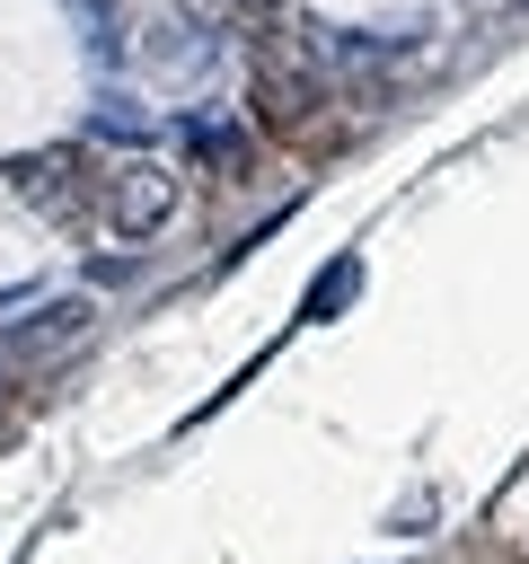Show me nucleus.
I'll return each instance as SVG.
<instances>
[{
    "label": "nucleus",
    "instance_id": "nucleus-1",
    "mask_svg": "<svg viewBox=\"0 0 529 564\" xmlns=\"http://www.w3.org/2000/svg\"><path fill=\"white\" fill-rule=\"evenodd\" d=\"M168 212H176V176H168V167H150V159H123V167L106 176V229H115L123 247L159 238V229H168Z\"/></svg>",
    "mask_w": 529,
    "mask_h": 564
},
{
    "label": "nucleus",
    "instance_id": "nucleus-2",
    "mask_svg": "<svg viewBox=\"0 0 529 564\" xmlns=\"http://www.w3.org/2000/svg\"><path fill=\"white\" fill-rule=\"evenodd\" d=\"M79 326H88V308H44V317H35V326H18L9 344H62V335H79Z\"/></svg>",
    "mask_w": 529,
    "mask_h": 564
},
{
    "label": "nucleus",
    "instance_id": "nucleus-3",
    "mask_svg": "<svg viewBox=\"0 0 529 564\" xmlns=\"http://www.w3.org/2000/svg\"><path fill=\"white\" fill-rule=\"evenodd\" d=\"M353 273H361L353 256H344V264H326V291H309V317H335V308L353 300Z\"/></svg>",
    "mask_w": 529,
    "mask_h": 564
},
{
    "label": "nucleus",
    "instance_id": "nucleus-4",
    "mask_svg": "<svg viewBox=\"0 0 529 564\" xmlns=\"http://www.w3.org/2000/svg\"><path fill=\"white\" fill-rule=\"evenodd\" d=\"M194 141H203V159H220V167L238 159V132H229V123H194Z\"/></svg>",
    "mask_w": 529,
    "mask_h": 564
}]
</instances>
